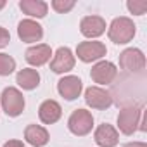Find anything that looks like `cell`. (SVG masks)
<instances>
[{
    "label": "cell",
    "mask_w": 147,
    "mask_h": 147,
    "mask_svg": "<svg viewBox=\"0 0 147 147\" xmlns=\"http://www.w3.org/2000/svg\"><path fill=\"white\" fill-rule=\"evenodd\" d=\"M135 33H137V26H135L133 19H130L126 16L114 18L111 21V24L107 26V36L116 45H126V43H130L133 40Z\"/></svg>",
    "instance_id": "1"
},
{
    "label": "cell",
    "mask_w": 147,
    "mask_h": 147,
    "mask_svg": "<svg viewBox=\"0 0 147 147\" xmlns=\"http://www.w3.org/2000/svg\"><path fill=\"white\" fill-rule=\"evenodd\" d=\"M0 106H2V111L9 118H18L23 114V111L26 107V100L19 88L5 87L2 90V94H0Z\"/></svg>",
    "instance_id": "2"
},
{
    "label": "cell",
    "mask_w": 147,
    "mask_h": 147,
    "mask_svg": "<svg viewBox=\"0 0 147 147\" xmlns=\"http://www.w3.org/2000/svg\"><path fill=\"white\" fill-rule=\"evenodd\" d=\"M142 107L140 106H125L118 113V128L123 135H133L138 130V121L142 116Z\"/></svg>",
    "instance_id": "3"
},
{
    "label": "cell",
    "mask_w": 147,
    "mask_h": 147,
    "mask_svg": "<svg viewBox=\"0 0 147 147\" xmlns=\"http://www.w3.org/2000/svg\"><path fill=\"white\" fill-rule=\"evenodd\" d=\"M67 130L76 135L85 137L94 130V116L87 109H75L67 118Z\"/></svg>",
    "instance_id": "4"
},
{
    "label": "cell",
    "mask_w": 147,
    "mask_h": 147,
    "mask_svg": "<svg viewBox=\"0 0 147 147\" xmlns=\"http://www.w3.org/2000/svg\"><path fill=\"white\" fill-rule=\"evenodd\" d=\"M76 57L85 62V64H90V62H97V61H102V57H106L107 54V49L102 42H97V40H87V42H80L78 47H76Z\"/></svg>",
    "instance_id": "5"
},
{
    "label": "cell",
    "mask_w": 147,
    "mask_h": 147,
    "mask_svg": "<svg viewBox=\"0 0 147 147\" xmlns=\"http://www.w3.org/2000/svg\"><path fill=\"white\" fill-rule=\"evenodd\" d=\"M118 76V67L114 62L111 61H97L92 69H90V78L94 83H97V87H106L111 85Z\"/></svg>",
    "instance_id": "6"
},
{
    "label": "cell",
    "mask_w": 147,
    "mask_h": 147,
    "mask_svg": "<svg viewBox=\"0 0 147 147\" xmlns=\"http://www.w3.org/2000/svg\"><path fill=\"white\" fill-rule=\"evenodd\" d=\"M119 67L126 73H142L145 69V55L140 49L130 47L119 54Z\"/></svg>",
    "instance_id": "7"
},
{
    "label": "cell",
    "mask_w": 147,
    "mask_h": 147,
    "mask_svg": "<svg viewBox=\"0 0 147 147\" xmlns=\"http://www.w3.org/2000/svg\"><path fill=\"white\" fill-rule=\"evenodd\" d=\"M85 104L90 107V109H95V111H106L113 106V95L109 90L102 88V87H88L85 90Z\"/></svg>",
    "instance_id": "8"
},
{
    "label": "cell",
    "mask_w": 147,
    "mask_h": 147,
    "mask_svg": "<svg viewBox=\"0 0 147 147\" xmlns=\"http://www.w3.org/2000/svg\"><path fill=\"white\" fill-rule=\"evenodd\" d=\"M76 64V57L73 54V50L69 47H59L50 59V69L55 73V75H64V73H69Z\"/></svg>",
    "instance_id": "9"
},
{
    "label": "cell",
    "mask_w": 147,
    "mask_h": 147,
    "mask_svg": "<svg viewBox=\"0 0 147 147\" xmlns=\"http://www.w3.org/2000/svg\"><path fill=\"white\" fill-rule=\"evenodd\" d=\"M57 92L66 100H76L83 92V82L75 75H66L57 82Z\"/></svg>",
    "instance_id": "10"
},
{
    "label": "cell",
    "mask_w": 147,
    "mask_h": 147,
    "mask_svg": "<svg viewBox=\"0 0 147 147\" xmlns=\"http://www.w3.org/2000/svg\"><path fill=\"white\" fill-rule=\"evenodd\" d=\"M106 28H107L106 26V19L100 18V16H95V14L85 16L80 21V33L85 38H88V40H94V38L102 36L106 33Z\"/></svg>",
    "instance_id": "11"
},
{
    "label": "cell",
    "mask_w": 147,
    "mask_h": 147,
    "mask_svg": "<svg viewBox=\"0 0 147 147\" xmlns=\"http://www.w3.org/2000/svg\"><path fill=\"white\" fill-rule=\"evenodd\" d=\"M18 36L24 43H36L43 38V26L35 19H23L18 24Z\"/></svg>",
    "instance_id": "12"
},
{
    "label": "cell",
    "mask_w": 147,
    "mask_h": 147,
    "mask_svg": "<svg viewBox=\"0 0 147 147\" xmlns=\"http://www.w3.org/2000/svg\"><path fill=\"white\" fill-rule=\"evenodd\" d=\"M52 54H54V52H52L50 45H47V43H36V45H31V47L26 49L24 59H26V62H28L30 66L40 67V66L47 64V62L52 59Z\"/></svg>",
    "instance_id": "13"
},
{
    "label": "cell",
    "mask_w": 147,
    "mask_h": 147,
    "mask_svg": "<svg viewBox=\"0 0 147 147\" xmlns=\"http://www.w3.org/2000/svg\"><path fill=\"white\" fill-rule=\"evenodd\" d=\"M94 140L99 147H116L119 142V131L109 125V123H102L95 128L94 131Z\"/></svg>",
    "instance_id": "14"
},
{
    "label": "cell",
    "mask_w": 147,
    "mask_h": 147,
    "mask_svg": "<svg viewBox=\"0 0 147 147\" xmlns=\"http://www.w3.org/2000/svg\"><path fill=\"white\" fill-rule=\"evenodd\" d=\"M61 116H62V107L54 99L43 100L38 107V118L43 125H54L61 119Z\"/></svg>",
    "instance_id": "15"
},
{
    "label": "cell",
    "mask_w": 147,
    "mask_h": 147,
    "mask_svg": "<svg viewBox=\"0 0 147 147\" xmlns=\"http://www.w3.org/2000/svg\"><path fill=\"white\" fill-rule=\"evenodd\" d=\"M49 131L42 125H28L24 128V140L33 147H43L49 144Z\"/></svg>",
    "instance_id": "16"
},
{
    "label": "cell",
    "mask_w": 147,
    "mask_h": 147,
    "mask_svg": "<svg viewBox=\"0 0 147 147\" xmlns=\"http://www.w3.org/2000/svg\"><path fill=\"white\" fill-rule=\"evenodd\" d=\"M16 83L23 90H35L40 85V73L33 67H24L19 69L16 75Z\"/></svg>",
    "instance_id": "17"
},
{
    "label": "cell",
    "mask_w": 147,
    "mask_h": 147,
    "mask_svg": "<svg viewBox=\"0 0 147 147\" xmlns=\"http://www.w3.org/2000/svg\"><path fill=\"white\" fill-rule=\"evenodd\" d=\"M19 9L23 11V14H26L30 18L42 19L49 12V4L43 2V0H21V2H19Z\"/></svg>",
    "instance_id": "18"
},
{
    "label": "cell",
    "mask_w": 147,
    "mask_h": 147,
    "mask_svg": "<svg viewBox=\"0 0 147 147\" xmlns=\"http://www.w3.org/2000/svg\"><path fill=\"white\" fill-rule=\"evenodd\" d=\"M16 71V59L9 54L0 52V76H9Z\"/></svg>",
    "instance_id": "19"
},
{
    "label": "cell",
    "mask_w": 147,
    "mask_h": 147,
    "mask_svg": "<svg viewBox=\"0 0 147 147\" xmlns=\"http://www.w3.org/2000/svg\"><path fill=\"white\" fill-rule=\"evenodd\" d=\"M75 5H76L75 0H52V4H50V7L59 14L69 12L71 9H75Z\"/></svg>",
    "instance_id": "20"
},
{
    "label": "cell",
    "mask_w": 147,
    "mask_h": 147,
    "mask_svg": "<svg viewBox=\"0 0 147 147\" xmlns=\"http://www.w3.org/2000/svg\"><path fill=\"white\" fill-rule=\"evenodd\" d=\"M126 7L133 16H144L147 11V2L145 0H128Z\"/></svg>",
    "instance_id": "21"
},
{
    "label": "cell",
    "mask_w": 147,
    "mask_h": 147,
    "mask_svg": "<svg viewBox=\"0 0 147 147\" xmlns=\"http://www.w3.org/2000/svg\"><path fill=\"white\" fill-rule=\"evenodd\" d=\"M9 42H11V33H9L4 26H0V49L7 47Z\"/></svg>",
    "instance_id": "22"
},
{
    "label": "cell",
    "mask_w": 147,
    "mask_h": 147,
    "mask_svg": "<svg viewBox=\"0 0 147 147\" xmlns=\"http://www.w3.org/2000/svg\"><path fill=\"white\" fill-rule=\"evenodd\" d=\"M2 147H24V142H23V140H18V138H11V140H7Z\"/></svg>",
    "instance_id": "23"
},
{
    "label": "cell",
    "mask_w": 147,
    "mask_h": 147,
    "mask_svg": "<svg viewBox=\"0 0 147 147\" xmlns=\"http://www.w3.org/2000/svg\"><path fill=\"white\" fill-rule=\"evenodd\" d=\"M123 147H147L145 142H126Z\"/></svg>",
    "instance_id": "24"
},
{
    "label": "cell",
    "mask_w": 147,
    "mask_h": 147,
    "mask_svg": "<svg viewBox=\"0 0 147 147\" xmlns=\"http://www.w3.org/2000/svg\"><path fill=\"white\" fill-rule=\"evenodd\" d=\"M5 5H7V2H5V0H0V11H2Z\"/></svg>",
    "instance_id": "25"
}]
</instances>
